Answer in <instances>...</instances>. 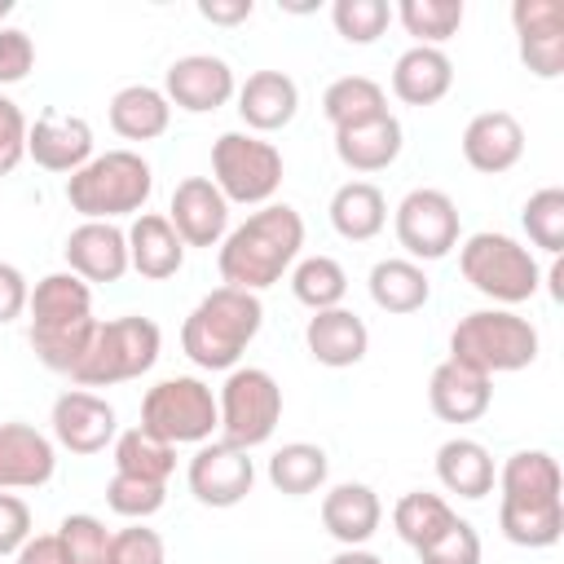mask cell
Masks as SVG:
<instances>
[{"label":"cell","mask_w":564,"mask_h":564,"mask_svg":"<svg viewBox=\"0 0 564 564\" xmlns=\"http://www.w3.org/2000/svg\"><path fill=\"white\" fill-rule=\"evenodd\" d=\"M238 93L234 66L216 53H185L163 75V97L185 115H212Z\"/></svg>","instance_id":"cell-14"},{"label":"cell","mask_w":564,"mask_h":564,"mask_svg":"<svg viewBox=\"0 0 564 564\" xmlns=\"http://www.w3.org/2000/svg\"><path fill=\"white\" fill-rule=\"evenodd\" d=\"M141 427L167 445H203L212 432H220L216 392L198 375L159 379L141 397Z\"/></svg>","instance_id":"cell-10"},{"label":"cell","mask_w":564,"mask_h":564,"mask_svg":"<svg viewBox=\"0 0 564 564\" xmlns=\"http://www.w3.org/2000/svg\"><path fill=\"white\" fill-rule=\"evenodd\" d=\"M123 234H128V269H137L150 282H167V278L181 273L185 242H181V234L172 229L167 216L141 212V216H132V225Z\"/></svg>","instance_id":"cell-25"},{"label":"cell","mask_w":564,"mask_h":564,"mask_svg":"<svg viewBox=\"0 0 564 564\" xmlns=\"http://www.w3.org/2000/svg\"><path fill=\"white\" fill-rule=\"evenodd\" d=\"M57 471V445L31 423H0V489H44Z\"/></svg>","instance_id":"cell-20"},{"label":"cell","mask_w":564,"mask_h":564,"mask_svg":"<svg viewBox=\"0 0 564 564\" xmlns=\"http://www.w3.org/2000/svg\"><path fill=\"white\" fill-rule=\"evenodd\" d=\"M366 286H370L375 308H383V313H392V317L419 313V308L432 300V278L423 273V264H414V260H405V256L375 260Z\"/></svg>","instance_id":"cell-31"},{"label":"cell","mask_w":564,"mask_h":564,"mask_svg":"<svg viewBox=\"0 0 564 564\" xmlns=\"http://www.w3.org/2000/svg\"><path fill=\"white\" fill-rule=\"evenodd\" d=\"M414 555H419V564H480L485 546H480L476 524L463 520V516H454V524L441 538H432L427 546H419Z\"/></svg>","instance_id":"cell-43"},{"label":"cell","mask_w":564,"mask_h":564,"mask_svg":"<svg viewBox=\"0 0 564 564\" xmlns=\"http://www.w3.org/2000/svg\"><path fill=\"white\" fill-rule=\"evenodd\" d=\"M392 18L405 26V35H414V44L441 48L445 40L458 35L467 9H463V0H401L392 9Z\"/></svg>","instance_id":"cell-38"},{"label":"cell","mask_w":564,"mask_h":564,"mask_svg":"<svg viewBox=\"0 0 564 564\" xmlns=\"http://www.w3.org/2000/svg\"><path fill=\"white\" fill-rule=\"evenodd\" d=\"M35 66V40L22 26H0V84H22Z\"/></svg>","instance_id":"cell-46"},{"label":"cell","mask_w":564,"mask_h":564,"mask_svg":"<svg viewBox=\"0 0 564 564\" xmlns=\"http://www.w3.org/2000/svg\"><path fill=\"white\" fill-rule=\"evenodd\" d=\"M454 88V62L445 48L410 44L392 62V97L405 106H436Z\"/></svg>","instance_id":"cell-28"},{"label":"cell","mask_w":564,"mask_h":564,"mask_svg":"<svg viewBox=\"0 0 564 564\" xmlns=\"http://www.w3.org/2000/svg\"><path fill=\"white\" fill-rule=\"evenodd\" d=\"M26 159H35V167L44 172H79L93 159V123L84 115L44 110L26 128Z\"/></svg>","instance_id":"cell-17"},{"label":"cell","mask_w":564,"mask_h":564,"mask_svg":"<svg viewBox=\"0 0 564 564\" xmlns=\"http://www.w3.org/2000/svg\"><path fill=\"white\" fill-rule=\"evenodd\" d=\"M13 13V0H0V18H9Z\"/></svg>","instance_id":"cell-53"},{"label":"cell","mask_w":564,"mask_h":564,"mask_svg":"<svg viewBox=\"0 0 564 564\" xmlns=\"http://www.w3.org/2000/svg\"><path fill=\"white\" fill-rule=\"evenodd\" d=\"M185 480H189V494L203 502V507H238L251 485H256V458L251 449H238L229 441H203L185 467Z\"/></svg>","instance_id":"cell-12"},{"label":"cell","mask_w":564,"mask_h":564,"mask_svg":"<svg viewBox=\"0 0 564 564\" xmlns=\"http://www.w3.org/2000/svg\"><path fill=\"white\" fill-rule=\"evenodd\" d=\"M330 22H335L339 40L375 44L392 22V4L388 0H335L330 4Z\"/></svg>","instance_id":"cell-40"},{"label":"cell","mask_w":564,"mask_h":564,"mask_svg":"<svg viewBox=\"0 0 564 564\" xmlns=\"http://www.w3.org/2000/svg\"><path fill=\"white\" fill-rule=\"evenodd\" d=\"M106 115H110V128H115L123 141H154V137H163L167 123H172V101H167L163 88H154V84H123V88L110 97Z\"/></svg>","instance_id":"cell-30"},{"label":"cell","mask_w":564,"mask_h":564,"mask_svg":"<svg viewBox=\"0 0 564 564\" xmlns=\"http://www.w3.org/2000/svg\"><path fill=\"white\" fill-rule=\"evenodd\" d=\"M26 538H31V507L18 494L0 489V555H18Z\"/></svg>","instance_id":"cell-47"},{"label":"cell","mask_w":564,"mask_h":564,"mask_svg":"<svg viewBox=\"0 0 564 564\" xmlns=\"http://www.w3.org/2000/svg\"><path fill=\"white\" fill-rule=\"evenodd\" d=\"M110 458H115V471L119 476H141V480H163L167 485V476L176 471V445L150 436L141 423L115 436Z\"/></svg>","instance_id":"cell-35"},{"label":"cell","mask_w":564,"mask_h":564,"mask_svg":"<svg viewBox=\"0 0 564 564\" xmlns=\"http://www.w3.org/2000/svg\"><path fill=\"white\" fill-rule=\"evenodd\" d=\"M26 313H31V330H62V326L93 322V286L84 278H75L70 269L44 273L31 286Z\"/></svg>","instance_id":"cell-26"},{"label":"cell","mask_w":564,"mask_h":564,"mask_svg":"<svg viewBox=\"0 0 564 564\" xmlns=\"http://www.w3.org/2000/svg\"><path fill=\"white\" fill-rule=\"evenodd\" d=\"M198 13L207 22H216V26H238V22H247L256 13V4L251 0H198Z\"/></svg>","instance_id":"cell-50"},{"label":"cell","mask_w":564,"mask_h":564,"mask_svg":"<svg viewBox=\"0 0 564 564\" xmlns=\"http://www.w3.org/2000/svg\"><path fill=\"white\" fill-rule=\"evenodd\" d=\"M383 524V502L361 480H339L322 494V529L339 546H366Z\"/></svg>","instance_id":"cell-23"},{"label":"cell","mask_w":564,"mask_h":564,"mask_svg":"<svg viewBox=\"0 0 564 564\" xmlns=\"http://www.w3.org/2000/svg\"><path fill=\"white\" fill-rule=\"evenodd\" d=\"M454 507L441 498V494H427V489H410V494H401L397 498V507H392V529H397V538L405 542V546H427L432 538H441L449 524H454Z\"/></svg>","instance_id":"cell-36"},{"label":"cell","mask_w":564,"mask_h":564,"mask_svg":"<svg viewBox=\"0 0 564 564\" xmlns=\"http://www.w3.org/2000/svg\"><path fill=\"white\" fill-rule=\"evenodd\" d=\"M220 441L238 449L264 445L282 423V383L264 366H234L216 392Z\"/></svg>","instance_id":"cell-9"},{"label":"cell","mask_w":564,"mask_h":564,"mask_svg":"<svg viewBox=\"0 0 564 564\" xmlns=\"http://www.w3.org/2000/svg\"><path fill=\"white\" fill-rule=\"evenodd\" d=\"M234 97L247 132H278L300 110V84L286 70H251Z\"/></svg>","instance_id":"cell-24"},{"label":"cell","mask_w":564,"mask_h":564,"mask_svg":"<svg viewBox=\"0 0 564 564\" xmlns=\"http://www.w3.org/2000/svg\"><path fill=\"white\" fill-rule=\"evenodd\" d=\"M458 269L471 282V291L494 300V308H516L542 291L538 256L511 234H494V229L467 234L458 247Z\"/></svg>","instance_id":"cell-6"},{"label":"cell","mask_w":564,"mask_h":564,"mask_svg":"<svg viewBox=\"0 0 564 564\" xmlns=\"http://www.w3.org/2000/svg\"><path fill=\"white\" fill-rule=\"evenodd\" d=\"M511 26L520 44V62L538 79L564 75V4L560 0H516Z\"/></svg>","instance_id":"cell-15"},{"label":"cell","mask_w":564,"mask_h":564,"mask_svg":"<svg viewBox=\"0 0 564 564\" xmlns=\"http://www.w3.org/2000/svg\"><path fill=\"white\" fill-rule=\"evenodd\" d=\"M330 564H383L375 551H366V546H344L339 555H330Z\"/></svg>","instance_id":"cell-51"},{"label":"cell","mask_w":564,"mask_h":564,"mask_svg":"<svg viewBox=\"0 0 564 564\" xmlns=\"http://www.w3.org/2000/svg\"><path fill=\"white\" fill-rule=\"evenodd\" d=\"M53 445L70 449V454H101L106 445H115L119 436V414L106 397L88 392V388H66L53 401Z\"/></svg>","instance_id":"cell-13"},{"label":"cell","mask_w":564,"mask_h":564,"mask_svg":"<svg viewBox=\"0 0 564 564\" xmlns=\"http://www.w3.org/2000/svg\"><path fill=\"white\" fill-rule=\"evenodd\" d=\"M560 278H564V269L560 264H551V273H546V282H551V295L560 300Z\"/></svg>","instance_id":"cell-52"},{"label":"cell","mask_w":564,"mask_h":564,"mask_svg":"<svg viewBox=\"0 0 564 564\" xmlns=\"http://www.w3.org/2000/svg\"><path fill=\"white\" fill-rule=\"evenodd\" d=\"M392 229H397V242H401L405 260H414V264L445 260L458 247V203L445 189L419 185L397 203Z\"/></svg>","instance_id":"cell-11"},{"label":"cell","mask_w":564,"mask_h":564,"mask_svg":"<svg viewBox=\"0 0 564 564\" xmlns=\"http://www.w3.org/2000/svg\"><path fill=\"white\" fill-rule=\"evenodd\" d=\"M300 247H304V216L291 203L256 207L242 225H234L220 238V251H216L220 286L260 295L273 282H282V273H291V264L300 260Z\"/></svg>","instance_id":"cell-2"},{"label":"cell","mask_w":564,"mask_h":564,"mask_svg":"<svg viewBox=\"0 0 564 564\" xmlns=\"http://www.w3.org/2000/svg\"><path fill=\"white\" fill-rule=\"evenodd\" d=\"M154 194V167L137 150L93 154L79 172L66 176V203L84 220H119L141 216Z\"/></svg>","instance_id":"cell-4"},{"label":"cell","mask_w":564,"mask_h":564,"mask_svg":"<svg viewBox=\"0 0 564 564\" xmlns=\"http://www.w3.org/2000/svg\"><path fill=\"white\" fill-rule=\"evenodd\" d=\"M66 269L93 282H119L128 273V234L115 220H79L66 234Z\"/></svg>","instance_id":"cell-19"},{"label":"cell","mask_w":564,"mask_h":564,"mask_svg":"<svg viewBox=\"0 0 564 564\" xmlns=\"http://www.w3.org/2000/svg\"><path fill=\"white\" fill-rule=\"evenodd\" d=\"M159 348H163V330L141 313L97 322L79 366L70 370V383L75 388H115V383L141 379L145 370H154Z\"/></svg>","instance_id":"cell-7"},{"label":"cell","mask_w":564,"mask_h":564,"mask_svg":"<svg viewBox=\"0 0 564 564\" xmlns=\"http://www.w3.org/2000/svg\"><path fill=\"white\" fill-rule=\"evenodd\" d=\"M167 502V485L163 480H141V476H110L106 485V507L123 520H150L159 516Z\"/></svg>","instance_id":"cell-41"},{"label":"cell","mask_w":564,"mask_h":564,"mask_svg":"<svg viewBox=\"0 0 564 564\" xmlns=\"http://www.w3.org/2000/svg\"><path fill=\"white\" fill-rule=\"evenodd\" d=\"M57 542L66 551V564H106L110 555V529L88 511L66 516L57 524Z\"/></svg>","instance_id":"cell-42"},{"label":"cell","mask_w":564,"mask_h":564,"mask_svg":"<svg viewBox=\"0 0 564 564\" xmlns=\"http://www.w3.org/2000/svg\"><path fill=\"white\" fill-rule=\"evenodd\" d=\"M467 167L485 176H502L524 159V128L511 110H480L467 119L463 141H458Z\"/></svg>","instance_id":"cell-18"},{"label":"cell","mask_w":564,"mask_h":564,"mask_svg":"<svg viewBox=\"0 0 564 564\" xmlns=\"http://www.w3.org/2000/svg\"><path fill=\"white\" fill-rule=\"evenodd\" d=\"M322 115H326V123L335 132L339 128H357V123H370V119L388 115V93L370 75H339L322 93Z\"/></svg>","instance_id":"cell-33"},{"label":"cell","mask_w":564,"mask_h":564,"mask_svg":"<svg viewBox=\"0 0 564 564\" xmlns=\"http://www.w3.org/2000/svg\"><path fill=\"white\" fill-rule=\"evenodd\" d=\"M401 145H405V132H401V119L388 110L370 123H357V128H339L335 132V159L348 167V172H383L401 159Z\"/></svg>","instance_id":"cell-27"},{"label":"cell","mask_w":564,"mask_h":564,"mask_svg":"<svg viewBox=\"0 0 564 564\" xmlns=\"http://www.w3.org/2000/svg\"><path fill=\"white\" fill-rule=\"evenodd\" d=\"M167 220L185 247H220V238L229 234V203L212 185V176H185L172 189Z\"/></svg>","instance_id":"cell-16"},{"label":"cell","mask_w":564,"mask_h":564,"mask_svg":"<svg viewBox=\"0 0 564 564\" xmlns=\"http://www.w3.org/2000/svg\"><path fill=\"white\" fill-rule=\"evenodd\" d=\"M326 212H330L335 234L348 238V242H370L388 225V198H383V189L375 181H344L330 194Z\"/></svg>","instance_id":"cell-32"},{"label":"cell","mask_w":564,"mask_h":564,"mask_svg":"<svg viewBox=\"0 0 564 564\" xmlns=\"http://www.w3.org/2000/svg\"><path fill=\"white\" fill-rule=\"evenodd\" d=\"M282 150L256 132H220L212 145V185L234 207H264L282 185Z\"/></svg>","instance_id":"cell-8"},{"label":"cell","mask_w":564,"mask_h":564,"mask_svg":"<svg viewBox=\"0 0 564 564\" xmlns=\"http://www.w3.org/2000/svg\"><path fill=\"white\" fill-rule=\"evenodd\" d=\"M106 564H167V546H163L159 529H145V520H132L128 529L110 533Z\"/></svg>","instance_id":"cell-44"},{"label":"cell","mask_w":564,"mask_h":564,"mask_svg":"<svg viewBox=\"0 0 564 564\" xmlns=\"http://www.w3.org/2000/svg\"><path fill=\"white\" fill-rule=\"evenodd\" d=\"M520 225H524L533 247H542L546 256H560L564 251V189L546 185V189L529 194V203L520 212Z\"/></svg>","instance_id":"cell-39"},{"label":"cell","mask_w":564,"mask_h":564,"mask_svg":"<svg viewBox=\"0 0 564 564\" xmlns=\"http://www.w3.org/2000/svg\"><path fill=\"white\" fill-rule=\"evenodd\" d=\"M436 480L445 494H458L467 502L494 494V480H498V467H494V454L471 441V436H449L441 449H436Z\"/></svg>","instance_id":"cell-29"},{"label":"cell","mask_w":564,"mask_h":564,"mask_svg":"<svg viewBox=\"0 0 564 564\" xmlns=\"http://www.w3.org/2000/svg\"><path fill=\"white\" fill-rule=\"evenodd\" d=\"M291 295L313 313L339 308L348 295V273L335 256H300L291 264Z\"/></svg>","instance_id":"cell-37"},{"label":"cell","mask_w":564,"mask_h":564,"mask_svg":"<svg viewBox=\"0 0 564 564\" xmlns=\"http://www.w3.org/2000/svg\"><path fill=\"white\" fill-rule=\"evenodd\" d=\"M330 476V458L322 445L313 441H286L282 449H273L269 458V485L286 498H304V494H317Z\"/></svg>","instance_id":"cell-34"},{"label":"cell","mask_w":564,"mask_h":564,"mask_svg":"<svg viewBox=\"0 0 564 564\" xmlns=\"http://www.w3.org/2000/svg\"><path fill=\"white\" fill-rule=\"evenodd\" d=\"M26 300H31V282H26V273H22L18 264L0 260V326L18 322V317L26 313Z\"/></svg>","instance_id":"cell-48"},{"label":"cell","mask_w":564,"mask_h":564,"mask_svg":"<svg viewBox=\"0 0 564 564\" xmlns=\"http://www.w3.org/2000/svg\"><path fill=\"white\" fill-rule=\"evenodd\" d=\"M538 326L516 308H476L449 330V357L480 375H516L538 361Z\"/></svg>","instance_id":"cell-5"},{"label":"cell","mask_w":564,"mask_h":564,"mask_svg":"<svg viewBox=\"0 0 564 564\" xmlns=\"http://www.w3.org/2000/svg\"><path fill=\"white\" fill-rule=\"evenodd\" d=\"M26 115L13 97L0 93V176H9L26 159Z\"/></svg>","instance_id":"cell-45"},{"label":"cell","mask_w":564,"mask_h":564,"mask_svg":"<svg viewBox=\"0 0 564 564\" xmlns=\"http://www.w3.org/2000/svg\"><path fill=\"white\" fill-rule=\"evenodd\" d=\"M13 564H66V551H62L57 533H31V538L18 546Z\"/></svg>","instance_id":"cell-49"},{"label":"cell","mask_w":564,"mask_h":564,"mask_svg":"<svg viewBox=\"0 0 564 564\" xmlns=\"http://www.w3.org/2000/svg\"><path fill=\"white\" fill-rule=\"evenodd\" d=\"M498 529L511 546L546 551L564 538L560 463L546 449H516L498 467Z\"/></svg>","instance_id":"cell-1"},{"label":"cell","mask_w":564,"mask_h":564,"mask_svg":"<svg viewBox=\"0 0 564 564\" xmlns=\"http://www.w3.org/2000/svg\"><path fill=\"white\" fill-rule=\"evenodd\" d=\"M304 348L317 366H330V370H348L357 361H366L370 352V326L352 313V308H322L308 317L304 326Z\"/></svg>","instance_id":"cell-22"},{"label":"cell","mask_w":564,"mask_h":564,"mask_svg":"<svg viewBox=\"0 0 564 564\" xmlns=\"http://www.w3.org/2000/svg\"><path fill=\"white\" fill-rule=\"evenodd\" d=\"M494 401V379L445 357L427 379V405L441 423H476Z\"/></svg>","instance_id":"cell-21"},{"label":"cell","mask_w":564,"mask_h":564,"mask_svg":"<svg viewBox=\"0 0 564 564\" xmlns=\"http://www.w3.org/2000/svg\"><path fill=\"white\" fill-rule=\"evenodd\" d=\"M264 326V304L260 295L251 291H238V286H216L207 291L185 326H181V352L198 366V370H234L247 352V344L260 335Z\"/></svg>","instance_id":"cell-3"}]
</instances>
